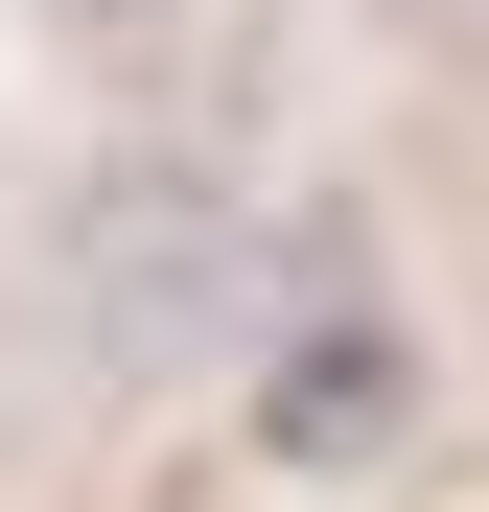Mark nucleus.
Listing matches in <instances>:
<instances>
[{"label": "nucleus", "instance_id": "f257e3e1", "mask_svg": "<svg viewBox=\"0 0 489 512\" xmlns=\"http://www.w3.org/2000/svg\"><path fill=\"white\" fill-rule=\"evenodd\" d=\"M47 326L94 373H210L233 326H257V187L187 140H117L47 187Z\"/></svg>", "mask_w": 489, "mask_h": 512}, {"label": "nucleus", "instance_id": "f03ea898", "mask_svg": "<svg viewBox=\"0 0 489 512\" xmlns=\"http://www.w3.org/2000/svg\"><path fill=\"white\" fill-rule=\"evenodd\" d=\"M396 396H420V350H396V326H280L257 443H280V466H373V443H396Z\"/></svg>", "mask_w": 489, "mask_h": 512}, {"label": "nucleus", "instance_id": "7ed1b4c3", "mask_svg": "<svg viewBox=\"0 0 489 512\" xmlns=\"http://www.w3.org/2000/svg\"><path fill=\"white\" fill-rule=\"evenodd\" d=\"M0 24H47V47H140V24H187V0H0Z\"/></svg>", "mask_w": 489, "mask_h": 512}, {"label": "nucleus", "instance_id": "20e7f679", "mask_svg": "<svg viewBox=\"0 0 489 512\" xmlns=\"http://www.w3.org/2000/svg\"><path fill=\"white\" fill-rule=\"evenodd\" d=\"M396 47H443V70H489V0H396Z\"/></svg>", "mask_w": 489, "mask_h": 512}]
</instances>
